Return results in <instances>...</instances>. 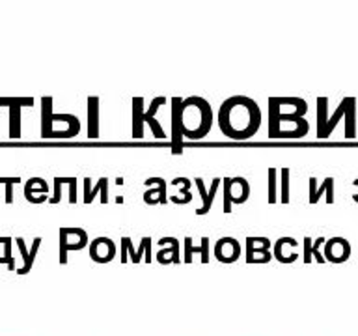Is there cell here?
Masks as SVG:
<instances>
[{"mask_svg": "<svg viewBox=\"0 0 358 336\" xmlns=\"http://www.w3.org/2000/svg\"><path fill=\"white\" fill-rule=\"evenodd\" d=\"M341 118H345V139H357V97H343L336 112L327 120L317 139H329Z\"/></svg>", "mask_w": 358, "mask_h": 336, "instance_id": "cell-1", "label": "cell"}, {"mask_svg": "<svg viewBox=\"0 0 358 336\" xmlns=\"http://www.w3.org/2000/svg\"><path fill=\"white\" fill-rule=\"evenodd\" d=\"M166 103L164 95H159L151 101L150 111L144 112V99L134 97L133 99V139H142L144 136V123H150L155 118V112L161 108V105Z\"/></svg>", "mask_w": 358, "mask_h": 336, "instance_id": "cell-2", "label": "cell"}, {"mask_svg": "<svg viewBox=\"0 0 358 336\" xmlns=\"http://www.w3.org/2000/svg\"><path fill=\"white\" fill-rule=\"evenodd\" d=\"M58 120H64L75 129H80V122H78L77 116H73V114H55L52 112V97H43L41 99V136L43 139H52V134H55L52 122H58Z\"/></svg>", "mask_w": 358, "mask_h": 336, "instance_id": "cell-3", "label": "cell"}, {"mask_svg": "<svg viewBox=\"0 0 358 336\" xmlns=\"http://www.w3.org/2000/svg\"><path fill=\"white\" fill-rule=\"evenodd\" d=\"M88 245V234L83 228H60V263H67V251H80Z\"/></svg>", "mask_w": 358, "mask_h": 336, "instance_id": "cell-4", "label": "cell"}, {"mask_svg": "<svg viewBox=\"0 0 358 336\" xmlns=\"http://www.w3.org/2000/svg\"><path fill=\"white\" fill-rule=\"evenodd\" d=\"M32 105V97H0V106H10V139L21 136V108Z\"/></svg>", "mask_w": 358, "mask_h": 336, "instance_id": "cell-5", "label": "cell"}, {"mask_svg": "<svg viewBox=\"0 0 358 336\" xmlns=\"http://www.w3.org/2000/svg\"><path fill=\"white\" fill-rule=\"evenodd\" d=\"M183 99L172 97V153L179 155L183 151Z\"/></svg>", "mask_w": 358, "mask_h": 336, "instance_id": "cell-6", "label": "cell"}, {"mask_svg": "<svg viewBox=\"0 0 358 336\" xmlns=\"http://www.w3.org/2000/svg\"><path fill=\"white\" fill-rule=\"evenodd\" d=\"M351 256V243L345 237H332L324 241V260L332 263H343Z\"/></svg>", "mask_w": 358, "mask_h": 336, "instance_id": "cell-7", "label": "cell"}, {"mask_svg": "<svg viewBox=\"0 0 358 336\" xmlns=\"http://www.w3.org/2000/svg\"><path fill=\"white\" fill-rule=\"evenodd\" d=\"M90 256L97 263H108L116 256V245L108 237H97L90 243Z\"/></svg>", "mask_w": 358, "mask_h": 336, "instance_id": "cell-8", "label": "cell"}, {"mask_svg": "<svg viewBox=\"0 0 358 336\" xmlns=\"http://www.w3.org/2000/svg\"><path fill=\"white\" fill-rule=\"evenodd\" d=\"M215 258L218 262L231 263L235 260H239L241 254V245L239 241L234 239V237H222L215 243Z\"/></svg>", "mask_w": 358, "mask_h": 336, "instance_id": "cell-9", "label": "cell"}, {"mask_svg": "<svg viewBox=\"0 0 358 336\" xmlns=\"http://www.w3.org/2000/svg\"><path fill=\"white\" fill-rule=\"evenodd\" d=\"M268 243L267 237H246V262L248 263H259V256L257 254H262V258L265 262H268L273 254L268 252Z\"/></svg>", "mask_w": 358, "mask_h": 336, "instance_id": "cell-10", "label": "cell"}, {"mask_svg": "<svg viewBox=\"0 0 358 336\" xmlns=\"http://www.w3.org/2000/svg\"><path fill=\"white\" fill-rule=\"evenodd\" d=\"M327 196L329 204H334V178H324L323 183L317 185V179L310 178V204H317L321 196Z\"/></svg>", "mask_w": 358, "mask_h": 336, "instance_id": "cell-11", "label": "cell"}, {"mask_svg": "<svg viewBox=\"0 0 358 336\" xmlns=\"http://www.w3.org/2000/svg\"><path fill=\"white\" fill-rule=\"evenodd\" d=\"M49 185L45 183V179L32 178L28 179L24 185V198L32 204H41L49 200Z\"/></svg>", "mask_w": 358, "mask_h": 336, "instance_id": "cell-12", "label": "cell"}, {"mask_svg": "<svg viewBox=\"0 0 358 336\" xmlns=\"http://www.w3.org/2000/svg\"><path fill=\"white\" fill-rule=\"evenodd\" d=\"M148 187L155 185V189H150L144 192V202L150 204V206H157V204H166L168 196H166V183L162 178H148L144 181Z\"/></svg>", "mask_w": 358, "mask_h": 336, "instance_id": "cell-13", "label": "cell"}, {"mask_svg": "<svg viewBox=\"0 0 358 336\" xmlns=\"http://www.w3.org/2000/svg\"><path fill=\"white\" fill-rule=\"evenodd\" d=\"M194 183H196V187L200 189L201 200H203V204H201L200 209H196V215H207V213H209V209H211L213 200H215V195H217L218 187H220V183H222V178L213 179L211 189H209V190L206 189V183H203V179H201V178H196Z\"/></svg>", "mask_w": 358, "mask_h": 336, "instance_id": "cell-14", "label": "cell"}, {"mask_svg": "<svg viewBox=\"0 0 358 336\" xmlns=\"http://www.w3.org/2000/svg\"><path fill=\"white\" fill-rule=\"evenodd\" d=\"M159 245H170V248H161L157 252V262L159 263H179L181 258H179V241L176 237H162L159 239Z\"/></svg>", "mask_w": 358, "mask_h": 336, "instance_id": "cell-15", "label": "cell"}, {"mask_svg": "<svg viewBox=\"0 0 358 336\" xmlns=\"http://www.w3.org/2000/svg\"><path fill=\"white\" fill-rule=\"evenodd\" d=\"M15 243H17V246H19V251H21L22 260H24L22 267L17 269V273L19 274L30 273V269H32V265H34V258H36V254H38V251H39V246H41V237H36V239H34L32 248H30V251H28L27 245H24V239H22V237H17Z\"/></svg>", "mask_w": 358, "mask_h": 336, "instance_id": "cell-16", "label": "cell"}, {"mask_svg": "<svg viewBox=\"0 0 358 336\" xmlns=\"http://www.w3.org/2000/svg\"><path fill=\"white\" fill-rule=\"evenodd\" d=\"M97 192H101V202L106 204L108 202V179L99 178V181L94 187L90 185V178L84 179V204H90L94 200Z\"/></svg>", "mask_w": 358, "mask_h": 336, "instance_id": "cell-17", "label": "cell"}, {"mask_svg": "<svg viewBox=\"0 0 358 336\" xmlns=\"http://www.w3.org/2000/svg\"><path fill=\"white\" fill-rule=\"evenodd\" d=\"M99 97L92 95L88 97V136L90 139H97L99 136Z\"/></svg>", "mask_w": 358, "mask_h": 336, "instance_id": "cell-18", "label": "cell"}, {"mask_svg": "<svg viewBox=\"0 0 358 336\" xmlns=\"http://www.w3.org/2000/svg\"><path fill=\"white\" fill-rule=\"evenodd\" d=\"M192 254H201V263L209 262V237H201V245H192V237H185V263L192 262Z\"/></svg>", "mask_w": 358, "mask_h": 336, "instance_id": "cell-19", "label": "cell"}, {"mask_svg": "<svg viewBox=\"0 0 358 336\" xmlns=\"http://www.w3.org/2000/svg\"><path fill=\"white\" fill-rule=\"evenodd\" d=\"M285 245H291V246H299V241L296 239H291V237H280L276 243H274V258L282 263H291L295 262L299 254L293 252V254H284V246Z\"/></svg>", "mask_w": 358, "mask_h": 336, "instance_id": "cell-20", "label": "cell"}, {"mask_svg": "<svg viewBox=\"0 0 358 336\" xmlns=\"http://www.w3.org/2000/svg\"><path fill=\"white\" fill-rule=\"evenodd\" d=\"M278 114L280 105L274 101V97H268V139H276V134L280 133L278 127Z\"/></svg>", "mask_w": 358, "mask_h": 336, "instance_id": "cell-21", "label": "cell"}, {"mask_svg": "<svg viewBox=\"0 0 358 336\" xmlns=\"http://www.w3.org/2000/svg\"><path fill=\"white\" fill-rule=\"evenodd\" d=\"M308 129H310V125H308L306 120H301V122L296 123V129H293V131H280L276 134V139H302L308 133Z\"/></svg>", "mask_w": 358, "mask_h": 336, "instance_id": "cell-22", "label": "cell"}, {"mask_svg": "<svg viewBox=\"0 0 358 336\" xmlns=\"http://www.w3.org/2000/svg\"><path fill=\"white\" fill-rule=\"evenodd\" d=\"M145 260V262L150 263L151 262V239L150 237H142L140 241V246L136 248V256H134L133 263H138Z\"/></svg>", "mask_w": 358, "mask_h": 336, "instance_id": "cell-23", "label": "cell"}, {"mask_svg": "<svg viewBox=\"0 0 358 336\" xmlns=\"http://www.w3.org/2000/svg\"><path fill=\"white\" fill-rule=\"evenodd\" d=\"M289 174L291 170L289 168H282L280 170V187H282V195H280V200L284 202V204H287L289 202Z\"/></svg>", "mask_w": 358, "mask_h": 336, "instance_id": "cell-24", "label": "cell"}, {"mask_svg": "<svg viewBox=\"0 0 358 336\" xmlns=\"http://www.w3.org/2000/svg\"><path fill=\"white\" fill-rule=\"evenodd\" d=\"M120 260H122L123 263L127 262L129 256H131V262L134 260V256H136V251H134L133 246V241H131V237H122V245H120Z\"/></svg>", "mask_w": 358, "mask_h": 336, "instance_id": "cell-25", "label": "cell"}, {"mask_svg": "<svg viewBox=\"0 0 358 336\" xmlns=\"http://www.w3.org/2000/svg\"><path fill=\"white\" fill-rule=\"evenodd\" d=\"M224 213H231V178H224Z\"/></svg>", "mask_w": 358, "mask_h": 336, "instance_id": "cell-26", "label": "cell"}, {"mask_svg": "<svg viewBox=\"0 0 358 336\" xmlns=\"http://www.w3.org/2000/svg\"><path fill=\"white\" fill-rule=\"evenodd\" d=\"M2 245H4V258L8 260V269L15 271V258L11 254V237H0Z\"/></svg>", "mask_w": 358, "mask_h": 336, "instance_id": "cell-27", "label": "cell"}, {"mask_svg": "<svg viewBox=\"0 0 358 336\" xmlns=\"http://www.w3.org/2000/svg\"><path fill=\"white\" fill-rule=\"evenodd\" d=\"M21 181V178H0V183L6 185V202L11 204L13 202V185Z\"/></svg>", "mask_w": 358, "mask_h": 336, "instance_id": "cell-28", "label": "cell"}, {"mask_svg": "<svg viewBox=\"0 0 358 336\" xmlns=\"http://www.w3.org/2000/svg\"><path fill=\"white\" fill-rule=\"evenodd\" d=\"M268 202H276V168H268Z\"/></svg>", "mask_w": 358, "mask_h": 336, "instance_id": "cell-29", "label": "cell"}, {"mask_svg": "<svg viewBox=\"0 0 358 336\" xmlns=\"http://www.w3.org/2000/svg\"><path fill=\"white\" fill-rule=\"evenodd\" d=\"M321 245H324V237H317V239L313 241V245H312V256L315 258L319 263L327 262L323 254H321Z\"/></svg>", "mask_w": 358, "mask_h": 336, "instance_id": "cell-30", "label": "cell"}, {"mask_svg": "<svg viewBox=\"0 0 358 336\" xmlns=\"http://www.w3.org/2000/svg\"><path fill=\"white\" fill-rule=\"evenodd\" d=\"M64 183L69 185V204H75L77 202V179L64 178Z\"/></svg>", "mask_w": 358, "mask_h": 336, "instance_id": "cell-31", "label": "cell"}, {"mask_svg": "<svg viewBox=\"0 0 358 336\" xmlns=\"http://www.w3.org/2000/svg\"><path fill=\"white\" fill-rule=\"evenodd\" d=\"M312 245H313L312 237H304V243H302V246H304V262L306 263H312V260H313Z\"/></svg>", "mask_w": 358, "mask_h": 336, "instance_id": "cell-32", "label": "cell"}, {"mask_svg": "<svg viewBox=\"0 0 358 336\" xmlns=\"http://www.w3.org/2000/svg\"><path fill=\"white\" fill-rule=\"evenodd\" d=\"M172 183L173 185H181V187H183L179 195H183V196H189L190 195L189 189H190V185H192V181H190V179H187V178H176V179H172Z\"/></svg>", "mask_w": 358, "mask_h": 336, "instance_id": "cell-33", "label": "cell"}, {"mask_svg": "<svg viewBox=\"0 0 358 336\" xmlns=\"http://www.w3.org/2000/svg\"><path fill=\"white\" fill-rule=\"evenodd\" d=\"M62 185H64V181H62V178H55V196H50L49 202L50 204H58L62 198Z\"/></svg>", "mask_w": 358, "mask_h": 336, "instance_id": "cell-34", "label": "cell"}, {"mask_svg": "<svg viewBox=\"0 0 358 336\" xmlns=\"http://www.w3.org/2000/svg\"><path fill=\"white\" fill-rule=\"evenodd\" d=\"M170 200L173 202V204H181V206H183V204H189V202H192V195H189V196H170Z\"/></svg>", "mask_w": 358, "mask_h": 336, "instance_id": "cell-35", "label": "cell"}, {"mask_svg": "<svg viewBox=\"0 0 358 336\" xmlns=\"http://www.w3.org/2000/svg\"><path fill=\"white\" fill-rule=\"evenodd\" d=\"M352 185H355V187H358V178L355 179V181H352ZM352 200H355L358 204V195H352Z\"/></svg>", "mask_w": 358, "mask_h": 336, "instance_id": "cell-36", "label": "cell"}]
</instances>
